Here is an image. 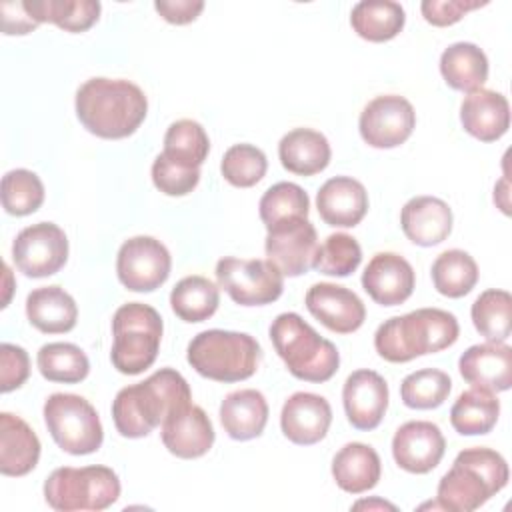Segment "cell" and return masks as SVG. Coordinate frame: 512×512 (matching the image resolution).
Wrapping results in <instances>:
<instances>
[{"instance_id":"obj_43","label":"cell","mask_w":512,"mask_h":512,"mask_svg":"<svg viewBox=\"0 0 512 512\" xmlns=\"http://www.w3.org/2000/svg\"><path fill=\"white\" fill-rule=\"evenodd\" d=\"M258 208H260V218L264 226L270 228L272 224L290 216L308 218L310 198L298 184L278 182L262 194Z\"/></svg>"},{"instance_id":"obj_19","label":"cell","mask_w":512,"mask_h":512,"mask_svg":"<svg viewBox=\"0 0 512 512\" xmlns=\"http://www.w3.org/2000/svg\"><path fill=\"white\" fill-rule=\"evenodd\" d=\"M160 436L166 450L184 460L204 456L216 438L208 414L192 402L172 412L160 424Z\"/></svg>"},{"instance_id":"obj_42","label":"cell","mask_w":512,"mask_h":512,"mask_svg":"<svg viewBox=\"0 0 512 512\" xmlns=\"http://www.w3.org/2000/svg\"><path fill=\"white\" fill-rule=\"evenodd\" d=\"M268 168L266 154L252 144L230 146L220 162V172L226 182L236 188H250L258 184Z\"/></svg>"},{"instance_id":"obj_29","label":"cell","mask_w":512,"mask_h":512,"mask_svg":"<svg viewBox=\"0 0 512 512\" xmlns=\"http://www.w3.org/2000/svg\"><path fill=\"white\" fill-rule=\"evenodd\" d=\"M330 144L326 136L312 128H294L282 136L278 158L282 166L298 176H314L330 162Z\"/></svg>"},{"instance_id":"obj_12","label":"cell","mask_w":512,"mask_h":512,"mask_svg":"<svg viewBox=\"0 0 512 512\" xmlns=\"http://www.w3.org/2000/svg\"><path fill=\"white\" fill-rule=\"evenodd\" d=\"M172 268L168 248L152 236L128 238L116 258V272L122 286L132 292H152L160 288Z\"/></svg>"},{"instance_id":"obj_32","label":"cell","mask_w":512,"mask_h":512,"mask_svg":"<svg viewBox=\"0 0 512 512\" xmlns=\"http://www.w3.org/2000/svg\"><path fill=\"white\" fill-rule=\"evenodd\" d=\"M500 416V400L486 388L462 392L450 410V424L462 436L488 434Z\"/></svg>"},{"instance_id":"obj_46","label":"cell","mask_w":512,"mask_h":512,"mask_svg":"<svg viewBox=\"0 0 512 512\" xmlns=\"http://www.w3.org/2000/svg\"><path fill=\"white\" fill-rule=\"evenodd\" d=\"M478 0H424L420 4L422 16L432 26H452L464 18L470 10L484 6Z\"/></svg>"},{"instance_id":"obj_8","label":"cell","mask_w":512,"mask_h":512,"mask_svg":"<svg viewBox=\"0 0 512 512\" xmlns=\"http://www.w3.org/2000/svg\"><path fill=\"white\" fill-rule=\"evenodd\" d=\"M120 496L118 474L100 464L56 468L44 482V498L58 512L104 510Z\"/></svg>"},{"instance_id":"obj_6","label":"cell","mask_w":512,"mask_h":512,"mask_svg":"<svg viewBox=\"0 0 512 512\" xmlns=\"http://www.w3.org/2000/svg\"><path fill=\"white\" fill-rule=\"evenodd\" d=\"M260 344L246 332L204 330L188 344V364L204 378L240 382L250 378L260 362Z\"/></svg>"},{"instance_id":"obj_28","label":"cell","mask_w":512,"mask_h":512,"mask_svg":"<svg viewBox=\"0 0 512 512\" xmlns=\"http://www.w3.org/2000/svg\"><path fill=\"white\" fill-rule=\"evenodd\" d=\"M26 316L44 334H64L76 326L78 308L74 298L60 286H42L28 294Z\"/></svg>"},{"instance_id":"obj_41","label":"cell","mask_w":512,"mask_h":512,"mask_svg":"<svg viewBox=\"0 0 512 512\" xmlns=\"http://www.w3.org/2000/svg\"><path fill=\"white\" fill-rule=\"evenodd\" d=\"M362 262V248L350 234L336 232L326 236L316 248L312 268L328 276H348Z\"/></svg>"},{"instance_id":"obj_14","label":"cell","mask_w":512,"mask_h":512,"mask_svg":"<svg viewBox=\"0 0 512 512\" xmlns=\"http://www.w3.org/2000/svg\"><path fill=\"white\" fill-rule=\"evenodd\" d=\"M416 126L412 104L398 94H382L360 112L358 128L362 140L372 148H396L404 144Z\"/></svg>"},{"instance_id":"obj_18","label":"cell","mask_w":512,"mask_h":512,"mask_svg":"<svg viewBox=\"0 0 512 512\" xmlns=\"http://www.w3.org/2000/svg\"><path fill=\"white\" fill-rule=\"evenodd\" d=\"M416 276L410 262L396 252H378L362 272V288L380 306H398L414 292Z\"/></svg>"},{"instance_id":"obj_39","label":"cell","mask_w":512,"mask_h":512,"mask_svg":"<svg viewBox=\"0 0 512 512\" xmlns=\"http://www.w3.org/2000/svg\"><path fill=\"white\" fill-rule=\"evenodd\" d=\"M452 390V380L438 368H422L408 374L400 384V398L408 408L432 410L444 404Z\"/></svg>"},{"instance_id":"obj_1","label":"cell","mask_w":512,"mask_h":512,"mask_svg":"<svg viewBox=\"0 0 512 512\" xmlns=\"http://www.w3.org/2000/svg\"><path fill=\"white\" fill-rule=\"evenodd\" d=\"M146 112L148 98L130 80L90 78L76 92V116L98 138L120 140L134 134Z\"/></svg>"},{"instance_id":"obj_40","label":"cell","mask_w":512,"mask_h":512,"mask_svg":"<svg viewBox=\"0 0 512 512\" xmlns=\"http://www.w3.org/2000/svg\"><path fill=\"white\" fill-rule=\"evenodd\" d=\"M44 202V184L36 172L16 168L2 178V206L12 216H28Z\"/></svg>"},{"instance_id":"obj_11","label":"cell","mask_w":512,"mask_h":512,"mask_svg":"<svg viewBox=\"0 0 512 512\" xmlns=\"http://www.w3.org/2000/svg\"><path fill=\"white\" fill-rule=\"evenodd\" d=\"M12 260L30 278L52 276L68 260V238L54 222L26 226L12 242Z\"/></svg>"},{"instance_id":"obj_30","label":"cell","mask_w":512,"mask_h":512,"mask_svg":"<svg viewBox=\"0 0 512 512\" xmlns=\"http://www.w3.org/2000/svg\"><path fill=\"white\" fill-rule=\"evenodd\" d=\"M440 72L450 88L474 92L488 80V58L476 44L456 42L442 52Z\"/></svg>"},{"instance_id":"obj_48","label":"cell","mask_w":512,"mask_h":512,"mask_svg":"<svg viewBox=\"0 0 512 512\" xmlns=\"http://www.w3.org/2000/svg\"><path fill=\"white\" fill-rule=\"evenodd\" d=\"M2 14V30L4 34H28L38 28V22L28 14L24 2L6 0L0 4Z\"/></svg>"},{"instance_id":"obj_17","label":"cell","mask_w":512,"mask_h":512,"mask_svg":"<svg viewBox=\"0 0 512 512\" xmlns=\"http://www.w3.org/2000/svg\"><path fill=\"white\" fill-rule=\"evenodd\" d=\"M386 380L368 368L352 372L342 388V402L348 422L358 430H374L388 408Z\"/></svg>"},{"instance_id":"obj_31","label":"cell","mask_w":512,"mask_h":512,"mask_svg":"<svg viewBox=\"0 0 512 512\" xmlns=\"http://www.w3.org/2000/svg\"><path fill=\"white\" fill-rule=\"evenodd\" d=\"M404 8L394 0H362L350 12L354 32L368 42H386L404 28Z\"/></svg>"},{"instance_id":"obj_35","label":"cell","mask_w":512,"mask_h":512,"mask_svg":"<svg viewBox=\"0 0 512 512\" xmlns=\"http://www.w3.org/2000/svg\"><path fill=\"white\" fill-rule=\"evenodd\" d=\"M432 282L434 288L448 298L466 296L478 282L476 260L458 248L446 250L432 262Z\"/></svg>"},{"instance_id":"obj_22","label":"cell","mask_w":512,"mask_h":512,"mask_svg":"<svg viewBox=\"0 0 512 512\" xmlns=\"http://www.w3.org/2000/svg\"><path fill=\"white\" fill-rule=\"evenodd\" d=\"M316 208L328 226L352 228L368 212V192L362 182L350 176H334L320 186Z\"/></svg>"},{"instance_id":"obj_10","label":"cell","mask_w":512,"mask_h":512,"mask_svg":"<svg viewBox=\"0 0 512 512\" xmlns=\"http://www.w3.org/2000/svg\"><path fill=\"white\" fill-rule=\"evenodd\" d=\"M218 286L240 306H264L276 302L284 290V274L260 258L226 256L216 264Z\"/></svg>"},{"instance_id":"obj_7","label":"cell","mask_w":512,"mask_h":512,"mask_svg":"<svg viewBox=\"0 0 512 512\" xmlns=\"http://www.w3.org/2000/svg\"><path fill=\"white\" fill-rule=\"evenodd\" d=\"M112 364L118 372L136 376L150 368L162 340L160 314L142 302L120 306L112 318Z\"/></svg>"},{"instance_id":"obj_5","label":"cell","mask_w":512,"mask_h":512,"mask_svg":"<svg viewBox=\"0 0 512 512\" xmlns=\"http://www.w3.org/2000/svg\"><path fill=\"white\" fill-rule=\"evenodd\" d=\"M270 340L288 372L304 382H326L338 366V348L322 338L300 314L282 312L270 324Z\"/></svg>"},{"instance_id":"obj_24","label":"cell","mask_w":512,"mask_h":512,"mask_svg":"<svg viewBox=\"0 0 512 512\" xmlns=\"http://www.w3.org/2000/svg\"><path fill=\"white\" fill-rule=\"evenodd\" d=\"M406 238L418 246H436L452 232V210L436 196H414L400 212Z\"/></svg>"},{"instance_id":"obj_13","label":"cell","mask_w":512,"mask_h":512,"mask_svg":"<svg viewBox=\"0 0 512 512\" xmlns=\"http://www.w3.org/2000/svg\"><path fill=\"white\" fill-rule=\"evenodd\" d=\"M266 230V256L284 276H300L312 268L318 234L308 218L290 216Z\"/></svg>"},{"instance_id":"obj_16","label":"cell","mask_w":512,"mask_h":512,"mask_svg":"<svg viewBox=\"0 0 512 512\" xmlns=\"http://www.w3.org/2000/svg\"><path fill=\"white\" fill-rule=\"evenodd\" d=\"M306 308L318 322L336 334L356 332L366 320V308L358 294L332 282L310 286L306 292Z\"/></svg>"},{"instance_id":"obj_33","label":"cell","mask_w":512,"mask_h":512,"mask_svg":"<svg viewBox=\"0 0 512 512\" xmlns=\"http://www.w3.org/2000/svg\"><path fill=\"white\" fill-rule=\"evenodd\" d=\"M28 14L38 22H52L66 32H84L100 18L96 0H24Z\"/></svg>"},{"instance_id":"obj_27","label":"cell","mask_w":512,"mask_h":512,"mask_svg":"<svg viewBox=\"0 0 512 512\" xmlns=\"http://www.w3.org/2000/svg\"><path fill=\"white\" fill-rule=\"evenodd\" d=\"M382 474L378 452L362 442L344 444L332 458V476L340 490L362 494L374 488Z\"/></svg>"},{"instance_id":"obj_34","label":"cell","mask_w":512,"mask_h":512,"mask_svg":"<svg viewBox=\"0 0 512 512\" xmlns=\"http://www.w3.org/2000/svg\"><path fill=\"white\" fill-rule=\"evenodd\" d=\"M220 304L218 286L198 274L186 276L170 292V306L174 314L184 322L208 320Z\"/></svg>"},{"instance_id":"obj_23","label":"cell","mask_w":512,"mask_h":512,"mask_svg":"<svg viewBox=\"0 0 512 512\" xmlns=\"http://www.w3.org/2000/svg\"><path fill=\"white\" fill-rule=\"evenodd\" d=\"M460 122L470 136L482 142L502 138L510 126L506 96L488 88L468 92L460 104Z\"/></svg>"},{"instance_id":"obj_25","label":"cell","mask_w":512,"mask_h":512,"mask_svg":"<svg viewBox=\"0 0 512 512\" xmlns=\"http://www.w3.org/2000/svg\"><path fill=\"white\" fill-rule=\"evenodd\" d=\"M40 460L36 432L10 412L0 414V472L4 476H26Z\"/></svg>"},{"instance_id":"obj_44","label":"cell","mask_w":512,"mask_h":512,"mask_svg":"<svg viewBox=\"0 0 512 512\" xmlns=\"http://www.w3.org/2000/svg\"><path fill=\"white\" fill-rule=\"evenodd\" d=\"M152 182L166 196H186L200 182V168H184L158 154L152 164Z\"/></svg>"},{"instance_id":"obj_3","label":"cell","mask_w":512,"mask_h":512,"mask_svg":"<svg viewBox=\"0 0 512 512\" xmlns=\"http://www.w3.org/2000/svg\"><path fill=\"white\" fill-rule=\"evenodd\" d=\"M460 326L452 312L418 308L382 322L374 334L376 352L394 364L440 352L458 340Z\"/></svg>"},{"instance_id":"obj_45","label":"cell","mask_w":512,"mask_h":512,"mask_svg":"<svg viewBox=\"0 0 512 512\" xmlns=\"http://www.w3.org/2000/svg\"><path fill=\"white\" fill-rule=\"evenodd\" d=\"M30 376V358L22 346L0 344V390L12 392L20 388Z\"/></svg>"},{"instance_id":"obj_26","label":"cell","mask_w":512,"mask_h":512,"mask_svg":"<svg viewBox=\"0 0 512 512\" xmlns=\"http://www.w3.org/2000/svg\"><path fill=\"white\" fill-rule=\"evenodd\" d=\"M220 422L234 440H252L264 432L268 422V402L262 392L242 388L230 392L220 404Z\"/></svg>"},{"instance_id":"obj_47","label":"cell","mask_w":512,"mask_h":512,"mask_svg":"<svg viewBox=\"0 0 512 512\" xmlns=\"http://www.w3.org/2000/svg\"><path fill=\"white\" fill-rule=\"evenodd\" d=\"M156 12L170 24H188L198 18V14L204 10L202 0H156L154 2Z\"/></svg>"},{"instance_id":"obj_9","label":"cell","mask_w":512,"mask_h":512,"mask_svg":"<svg viewBox=\"0 0 512 512\" xmlns=\"http://www.w3.org/2000/svg\"><path fill=\"white\" fill-rule=\"evenodd\" d=\"M44 422L52 440L68 454L84 456L102 446L104 430L94 406L78 396L56 392L44 402Z\"/></svg>"},{"instance_id":"obj_4","label":"cell","mask_w":512,"mask_h":512,"mask_svg":"<svg viewBox=\"0 0 512 512\" xmlns=\"http://www.w3.org/2000/svg\"><path fill=\"white\" fill-rule=\"evenodd\" d=\"M508 464L492 448L462 450L452 468L440 478L436 506L452 512H472L508 484Z\"/></svg>"},{"instance_id":"obj_21","label":"cell","mask_w":512,"mask_h":512,"mask_svg":"<svg viewBox=\"0 0 512 512\" xmlns=\"http://www.w3.org/2000/svg\"><path fill=\"white\" fill-rule=\"evenodd\" d=\"M462 378L490 392H504L512 384V348L504 342L470 346L458 360Z\"/></svg>"},{"instance_id":"obj_36","label":"cell","mask_w":512,"mask_h":512,"mask_svg":"<svg viewBox=\"0 0 512 512\" xmlns=\"http://www.w3.org/2000/svg\"><path fill=\"white\" fill-rule=\"evenodd\" d=\"M210 152V140L202 124L190 118L176 120L164 134V156L184 168H200Z\"/></svg>"},{"instance_id":"obj_20","label":"cell","mask_w":512,"mask_h":512,"mask_svg":"<svg viewBox=\"0 0 512 512\" xmlns=\"http://www.w3.org/2000/svg\"><path fill=\"white\" fill-rule=\"evenodd\" d=\"M332 424V408L328 400L314 392H294L282 406V434L298 444L310 446L320 442Z\"/></svg>"},{"instance_id":"obj_15","label":"cell","mask_w":512,"mask_h":512,"mask_svg":"<svg viewBox=\"0 0 512 512\" xmlns=\"http://www.w3.org/2000/svg\"><path fill=\"white\" fill-rule=\"evenodd\" d=\"M446 450L440 428L428 420H410L402 424L392 438L394 462L410 474L434 470Z\"/></svg>"},{"instance_id":"obj_2","label":"cell","mask_w":512,"mask_h":512,"mask_svg":"<svg viewBox=\"0 0 512 512\" xmlns=\"http://www.w3.org/2000/svg\"><path fill=\"white\" fill-rule=\"evenodd\" d=\"M190 402L192 392L186 378L172 368H160L144 382L126 386L116 394L112 402L114 426L124 438H142Z\"/></svg>"},{"instance_id":"obj_49","label":"cell","mask_w":512,"mask_h":512,"mask_svg":"<svg viewBox=\"0 0 512 512\" xmlns=\"http://www.w3.org/2000/svg\"><path fill=\"white\" fill-rule=\"evenodd\" d=\"M362 506H368V508H370V506H382V508H394V506H392V504H386V502H382V500H376V502H372V504H370V502H366V500H364V502H358V504H354V508H362Z\"/></svg>"},{"instance_id":"obj_38","label":"cell","mask_w":512,"mask_h":512,"mask_svg":"<svg viewBox=\"0 0 512 512\" xmlns=\"http://www.w3.org/2000/svg\"><path fill=\"white\" fill-rule=\"evenodd\" d=\"M38 370L48 382L76 384L90 372L88 356L70 342H50L38 350Z\"/></svg>"},{"instance_id":"obj_37","label":"cell","mask_w":512,"mask_h":512,"mask_svg":"<svg viewBox=\"0 0 512 512\" xmlns=\"http://www.w3.org/2000/svg\"><path fill=\"white\" fill-rule=\"evenodd\" d=\"M474 328L488 342H506L512 332V296L506 290H484L472 304Z\"/></svg>"}]
</instances>
